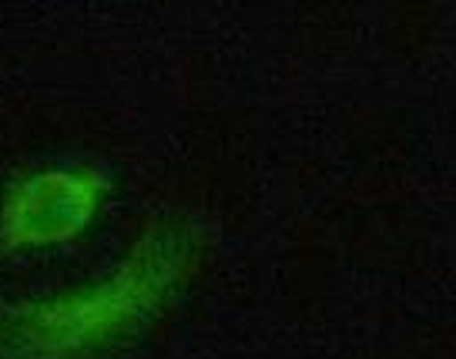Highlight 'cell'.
<instances>
[{
    "label": "cell",
    "mask_w": 456,
    "mask_h": 359,
    "mask_svg": "<svg viewBox=\"0 0 456 359\" xmlns=\"http://www.w3.org/2000/svg\"><path fill=\"white\" fill-rule=\"evenodd\" d=\"M94 205L91 188L74 175H41L14 199L7 212V229L17 242L64 239L85 225Z\"/></svg>",
    "instance_id": "cell-1"
}]
</instances>
